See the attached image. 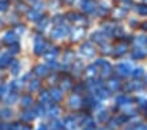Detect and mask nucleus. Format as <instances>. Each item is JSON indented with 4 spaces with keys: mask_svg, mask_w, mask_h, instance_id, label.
<instances>
[{
    "mask_svg": "<svg viewBox=\"0 0 147 130\" xmlns=\"http://www.w3.org/2000/svg\"><path fill=\"white\" fill-rule=\"evenodd\" d=\"M83 9L86 12H93L95 11V4L92 0H83Z\"/></svg>",
    "mask_w": 147,
    "mask_h": 130,
    "instance_id": "11",
    "label": "nucleus"
},
{
    "mask_svg": "<svg viewBox=\"0 0 147 130\" xmlns=\"http://www.w3.org/2000/svg\"><path fill=\"white\" fill-rule=\"evenodd\" d=\"M38 87H40V82L38 80H30V83H29V90L36 91V90H38Z\"/></svg>",
    "mask_w": 147,
    "mask_h": 130,
    "instance_id": "26",
    "label": "nucleus"
},
{
    "mask_svg": "<svg viewBox=\"0 0 147 130\" xmlns=\"http://www.w3.org/2000/svg\"><path fill=\"white\" fill-rule=\"evenodd\" d=\"M139 101H141V105L143 106V108H146V106H147V104H146V100H143V99H139Z\"/></svg>",
    "mask_w": 147,
    "mask_h": 130,
    "instance_id": "40",
    "label": "nucleus"
},
{
    "mask_svg": "<svg viewBox=\"0 0 147 130\" xmlns=\"http://www.w3.org/2000/svg\"><path fill=\"white\" fill-rule=\"evenodd\" d=\"M32 102H33V100H32V97L30 96H24L21 99V104H22V106H29V105H32Z\"/></svg>",
    "mask_w": 147,
    "mask_h": 130,
    "instance_id": "23",
    "label": "nucleus"
},
{
    "mask_svg": "<svg viewBox=\"0 0 147 130\" xmlns=\"http://www.w3.org/2000/svg\"><path fill=\"white\" fill-rule=\"evenodd\" d=\"M68 33H70V28L68 26H66V25H58V26H55L51 30L50 36H51V38H55V40H61L63 37H67Z\"/></svg>",
    "mask_w": 147,
    "mask_h": 130,
    "instance_id": "1",
    "label": "nucleus"
},
{
    "mask_svg": "<svg viewBox=\"0 0 147 130\" xmlns=\"http://www.w3.org/2000/svg\"><path fill=\"white\" fill-rule=\"evenodd\" d=\"M123 1H127V3H129V4L131 3V0H123Z\"/></svg>",
    "mask_w": 147,
    "mask_h": 130,
    "instance_id": "44",
    "label": "nucleus"
},
{
    "mask_svg": "<svg viewBox=\"0 0 147 130\" xmlns=\"http://www.w3.org/2000/svg\"><path fill=\"white\" fill-rule=\"evenodd\" d=\"M74 33L75 34H72V40H80V37H82L83 34H84V29H82V28H78V29H74Z\"/></svg>",
    "mask_w": 147,
    "mask_h": 130,
    "instance_id": "19",
    "label": "nucleus"
},
{
    "mask_svg": "<svg viewBox=\"0 0 147 130\" xmlns=\"http://www.w3.org/2000/svg\"><path fill=\"white\" fill-rule=\"evenodd\" d=\"M146 55V51L144 50H142V49H135L134 51H133V58H137V59H139V58H143V57Z\"/></svg>",
    "mask_w": 147,
    "mask_h": 130,
    "instance_id": "17",
    "label": "nucleus"
},
{
    "mask_svg": "<svg viewBox=\"0 0 147 130\" xmlns=\"http://www.w3.org/2000/svg\"><path fill=\"white\" fill-rule=\"evenodd\" d=\"M110 74H112V66L108 62H104V65H102V76H109Z\"/></svg>",
    "mask_w": 147,
    "mask_h": 130,
    "instance_id": "15",
    "label": "nucleus"
},
{
    "mask_svg": "<svg viewBox=\"0 0 147 130\" xmlns=\"http://www.w3.org/2000/svg\"><path fill=\"white\" fill-rule=\"evenodd\" d=\"M133 74H134L135 77H139V76H142V75H143V70H142V68H135Z\"/></svg>",
    "mask_w": 147,
    "mask_h": 130,
    "instance_id": "37",
    "label": "nucleus"
},
{
    "mask_svg": "<svg viewBox=\"0 0 147 130\" xmlns=\"http://www.w3.org/2000/svg\"><path fill=\"white\" fill-rule=\"evenodd\" d=\"M63 126L67 130H74L75 126H76V124H75V118L74 117H66L63 120Z\"/></svg>",
    "mask_w": 147,
    "mask_h": 130,
    "instance_id": "7",
    "label": "nucleus"
},
{
    "mask_svg": "<svg viewBox=\"0 0 147 130\" xmlns=\"http://www.w3.org/2000/svg\"><path fill=\"white\" fill-rule=\"evenodd\" d=\"M8 88L9 87L7 86V84H3V86L0 87V96H4V95L7 93V91H8Z\"/></svg>",
    "mask_w": 147,
    "mask_h": 130,
    "instance_id": "36",
    "label": "nucleus"
},
{
    "mask_svg": "<svg viewBox=\"0 0 147 130\" xmlns=\"http://www.w3.org/2000/svg\"><path fill=\"white\" fill-rule=\"evenodd\" d=\"M135 130H147V126H143V125H141V126H138Z\"/></svg>",
    "mask_w": 147,
    "mask_h": 130,
    "instance_id": "41",
    "label": "nucleus"
},
{
    "mask_svg": "<svg viewBox=\"0 0 147 130\" xmlns=\"http://www.w3.org/2000/svg\"><path fill=\"white\" fill-rule=\"evenodd\" d=\"M18 50H20L18 43H13V45H11V47H9V53L11 54H17Z\"/></svg>",
    "mask_w": 147,
    "mask_h": 130,
    "instance_id": "30",
    "label": "nucleus"
},
{
    "mask_svg": "<svg viewBox=\"0 0 147 130\" xmlns=\"http://www.w3.org/2000/svg\"><path fill=\"white\" fill-rule=\"evenodd\" d=\"M36 117V112H30V110H26L22 113V118L26 121H32L33 118Z\"/></svg>",
    "mask_w": 147,
    "mask_h": 130,
    "instance_id": "20",
    "label": "nucleus"
},
{
    "mask_svg": "<svg viewBox=\"0 0 147 130\" xmlns=\"http://www.w3.org/2000/svg\"><path fill=\"white\" fill-rule=\"evenodd\" d=\"M8 7H9L8 0H0V12H5L8 9Z\"/></svg>",
    "mask_w": 147,
    "mask_h": 130,
    "instance_id": "24",
    "label": "nucleus"
},
{
    "mask_svg": "<svg viewBox=\"0 0 147 130\" xmlns=\"http://www.w3.org/2000/svg\"><path fill=\"white\" fill-rule=\"evenodd\" d=\"M58 49L57 47H53V49H49V50H46V53L43 54L45 55V59L46 61H49V62H51V61H54L57 57H58Z\"/></svg>",
    "mask_w": 147,
    "mask_h": 130,
    "instance_id": "6",
    "label": "nucleus"
},
{
    "mask_svg": "<svg viewBox=\"0 0 147 130\" xmlns=\"http://www.w3.org/2000/svg\"><path fill=\"white\" fill-rule=\"evenodd\" d=\"M34 74L37 76H46L47 75V67L42 65H38L36 68H34Z\"/></svg>",
    "mask_w": 147,
    "mask_h": 130,
    "instance_id": "10",
    "label": "nucleus"
},
{
    "mask_svg": "<svg viewBox=\"0 0 147 130\" xmlns=\"http://www.w3.org/2000/svg\"><path fill=\"white\" fill-rule=\"evenodd\" d=\"M108 86H109V88L112 91H117L119 88V82L117 79H112L110 82H108Z\"/></svg>",
    "mask_w": 147,
    "mask_h": 130,
    "instance_id": "18",
    "label": "nucleus"
},
{
    "mask_svg": "<svg viewBox=\"0 0 147 130\" xmlns=\"http://www.w3.org/2000/svg\"><path fill=\"white\" fill-rule=\"evenodd\" d=\"M46 49H47L46 41L42 37H36V40H34V51H36V54H38V55L45 54Z\"/></svg>",
    "mask_w": 147,
    "mask_h": 130,
    "instance_id": "2",
    "label": "nucleus"
},
{
    "mask_svg": "<svg viewBox=\"0 0 147 130\" xmlns=\"http://www.w3.org/2000/svg\"><path fill=\"white\" fill-rule=\"evenodd\" d=\"M62 96H63V93H62V91L58 90V88H53V90L50 91V99H53L54 101H61Z\"/></svg>",
    "mask_w": 147,
    "mask_h": 130,
    "instance_id": "8",
    "label": "nucleus"
},
{
    "mask_svg": "<svg viewBox=\"0 0 147 130\" xmlns=\"http://www.w3.org/2000/svg\"><path fill=\"white\" fill-rule=\"evenodd\" d=\"M34 112H36V116H43L45 115V108L42 106V104H40V105L36 108V110Z\"/></svg>",
    "mask_w": 147,
    "mask_h": 130,
    "instance_id": "31",
    "label": "nucleus"
},
{
    "mask_svg": "<svg viewBox=\"0 0 147 130\" xmlns=\"http://www.w3.org/2000/svg\"><path fill=\"white\" fill-rule=\"evenodd\" d=\"M11 71H12L13 75H17L18 71H20V62L18 61H12V63H11Z\"/></svg>",
    "mask_w": 147,
    "mask_h": 130,
    "instance_id": "14",
    "label": "nucleus"
},
{
    "mask_svg": "<svg viewBox=\"0 0 147 130\" xmlns=\"http://www.w3.org/2000/svg\"><path fill=\"white\" fill-rule=\"evenodd\" d=\"M96 95H97V97H98V99L104 100V99H107V97L109 96V92H108L107 90H102V88H98V90L96 91Z\"/></svg>",
    "mask_w": 147,
    "mask_h": 130,
    "instance_id": "16",
    "label": "nucleus"
},
{
    "mask_svg": "<svg viewBox=\"0 0 147 130\" xmlns=\"http://www.w3.org/2000/svg\"><path fill=\"white\" fill-rule=\"evenodd\" d=\"M59 113H61V109H59L58 106L54 105L51 109H50V116H51V117H58Z\"/></svg>",
    "mask_w": 147,
    "mask_h": 130,
    "instance_id": "27",
    "label": "nucleus"
},
{
    "mask_svg": "<svg viewBox=\"0 0 147 130\" xmlns=\"http://www.w3.org/2000/svg\"><path fill=\"white\" fill-rule=\"evenodd\" d=\"M37 130H47V127L45 126V125H40V126H38V129Z\"/></svg>",
    "mask_w": 147,
    "mask_h": 130,
    "instance_id": "42",
    "label": "nucleus"
},
{
    "mask_svg": "<svg viewBox=\"0 0 147 130\" xmlns=\"http://www.w3.org/2000/svg\"><path fill=\"white\" fill-rule=\"evenodd\" d=\"M16 100H17V93H16V92H11L8 95V97H7L5 101H7V104H13Z\"/></svg>",
    "mask_w": 147,
    "mask_h": 130,
    "instance_id": "22",
    "label": "nucleus"
},
{
    "mask_svg": "<svg viewBox=\"0 0 147 130\" xmlns=\"http://www.w3.org/2000/svg\"><path fill=\"white\" fill-rule=\"evenodd\" d=\"M87 72H88V75H96V72H97V66L91 65L88 68H87Z\"/></svg>",
    "mask_w": 147,
    "mask_h": 130,
    "instance_id": "29",
    "label": "nucleus"
},
{
    "mask_svg": "<svg viewBox=\"0 0 147 130\" xmlns=\"http://www.w3.org/2000/svg\"><path fill=\"white\" fill-rule=\"evenodd\" d=\"M40 97H41V100H42V102H47L50 100V93L46 92V91H42V92L40 93Z\"/></svg>",
    "mask_w": 147,
    "mask_h": 130,
    "instance_id": "25",
    "label": "nucleus"
},
{
    "mask_svg": "<svg viewBox=\"0 0 147 130\" xmlns=\"http://www.w3.org/2000/svg\"><path fill=\"white\" fill-rule=\"evenodd\" d=\"M92 37H93V40H95V41H97V42H102V41H104V36H102L100 32L95 33L93 36H92Z\"/></svg>",
    "mask_w": 147,
    "mask_h": 130,
    "instance_id": "32",
    "label": "nucleus"
},
{
    "mask_svg": "<svg viewBox=\"0 0 147 130\" xmlns=\"http://www.w3.org/2000/svg\"><path fill=\"white\" fill-rule=\"evenodd\" d=\"M101 130H104V129H101Z\"/></svg>",
    "mask_w": 147,
    "mask_h": 130,
    "instance_id": "47",
    "label": "nucleus"
},
{
    "mask_svg": "<svg viewBox=\"0 0 147 130\" xmlns=\"http://www.w3.org/2000/svg\"><path fill=\"white\" fill-rule=\"evenodd\" d=\"M84 130H96V127H95V124L93 122H91V124H87V125H84V127H83Z\"/></svg>",
    "mask_w": 147,
    "mask_h": 130,
    "instance_id": "38",
    "label": "nucleus"
},
{
    "mask_svg": "<svg viewBox=\"0 0 147 130\" xmlns=\"http://www.w3.org/2000/svg\"><path fill=\"white\" fill-rule=\"evenodd\" d=\"M22 130H30L29 127H22Z\"/></svg>",
    "mask_w": 147,
    "mask_h": 130,
    "instance_id": "46",
    "label": "nucleus"
},
{
    "mask_svg": "<svg viewBox=\"0 0 147 130\" xmlns=\"http://www.w3.org/2000/svg\"><path fill=\"white\" fill-rule=\"evenodd\" d=\"M80 54L84 57H92L95 54V49L92 47L91 43H84L82 46V49H80Z\"/></svg>",
    "mask_w": 147,
    "mask_h": 130,
    "instance_id": "5",
    "label": "nucleus"
},
{
    "mask_svg": "<svg viewBox=\"0 0 147 130\" xmlns=\"http://www.w3.org/2000/svg\"><path fill=\"white\" fill-rule=\"evenodd\" d=\"M1 116L5 117V118H9L11 116H12V112L9 110V109H3V110H1Z\"/></svg>",
    "mask_w": 147,
    "mask_h": 130,
    "instance_id": "35",
    "label": "nucleus"
},
{
    "mask_svg": "<svg viewBox=\"0 0 147 130\" xmlns=\"http://www.w3.org/2000/svg\"><path fill=\"white\" fill-rule=\"evenodd\" d=\"M126 50V45H119V46L116 47V54L119 55V54H123Z\"/></svg>",
    "mask_w": 147,
    "mask_h": 130,
    "instance_id": "33",
    "label": "nucleus"
},
{
    "mask_svg": "<svg viewBox=\"0 0 147 130\" xmlns=\"http://www.w3.org/2000/svg\"><path fill=\"white\" fill-rule=\"evenodd\" d=\"M4 42L8 43V45H13V43H17V34L15 32H7L3 37Z\"/></svg>",
    "mask_w": 147,
    "mask_h": 130,
    "instance_id": "4",
    "label": "nucleus"
},
{
    "mask_svg": "<svg viewBox=\"0 0 147 130\" xmlns=\"http://www.w3.org/2000/svg\"><path fill=\"white\" fill-rule=\"evenodd\" d=\"M13 59L11 58L9 54H3V55L0 57V67H5V66H9L12 63Z\"/></svg>",
    "mask_w": 147,
    "mask_h": 130,
    "instance_id": "9",
    "label": "nucleus"
},
{
    "mask_svg": "<svg viewBox=\"0 0 147 130\" xmlns=\"http://www.w3.org/2000/svg\"><path fill=\"white\" fill-rule=\"evenodd\" d=\"M28 17H29V20H32V21H37V20L41 19V13L33 8L32 11H29V12H28Z\"/></svg>",
    "mask_w": 147,
    "mask_h": 130,
    "instance_id": "13",
    "label": "nucleus"
},
{
    "mask_svg": "<svg viewBox=\"0 0 147 130\" xmlns=\"http://www.w3.org/2000/svg\"><path fill=\"white\" fill-rule=\"evenodd\" d=\"M137 11L141 13V15H147V5H138Z\"/></svg>",
    "mask_w": 147,
    "mask_h": 130,
    "instance_id": "34",
    "label": "nucleus"
},
{
    "mask_svg": "<svg viewBox=\"0 0 147 130\" xmlns=\"http://www.w3.org/2000/svg\"><path fill=\"white\" fill-rule=\"evenodd\" d=\"M117 72H118L119 75H123V76H126V75H130L133 71L131 66L129 65V63H119L118 66L116 67Z\"/></svg>",
    "mask_w": 147,
    "mask_h": 130,
    "instance_id": "3",
    "label": "nucleus"
},
{
    "mask_svg": "<svg viewBox=\"0 0 147 130\" xmlns=\"http://www.w3.org/2000/svg\"><path fill=\"white\" fill-rule=\"evenodd\" d=\"M18 9L25 11V5H24V4H20V5H18Z\"/></svg>",
    "mask_w": 147,
    "mask_h": 130,
    "instance_id": "43",
    "label": "nucleus"
},
{
    "mask_svg": "<svg viewBox=\"0 0 147 130\" xmlns=\"http://www.w3.org/2000/svg\"><path fill=\"white\" fill-rule=\"evenodd\" d=\"M61 127H62V124H59L58 121H55V122L51 124V129H54V130H59Z\"/></svg>",
    "mask_w": 147,
    "mask_h": 130,
    "instance_id": "39",
    "label": "nucleus"
},
{
    "mask_svg": "<svg viewBox=\"0 0 147 130\" xmlns=\"http://www.w3.org/2000/svg\"><path fill=\"white\" fill-rule=\"evenodd\" d=\"M97 118H98V121H100V122H104V121L108 118V112L107 110L100 112V113H98V116H97Z\"/></svg>",
    "mask_w": 147,
    "mask_h": 130,
    "instance_id": "28",
    "label": "nucleus"
},
{
    "mask_svg": "<svg viewBox=\"0 0 147 130\" xmlns=\"http://www.w3.org/2000/svg\"><path fill=\"white\" fill-rule=\"evenodd\" d=\"M29 1H32V3H36V1H38V0H29Z\"/></svg>",
    "mask_w": 147,
    "mask_h": 130,
    "instance_id": "45",
    "label": "nucleus"
},
{
    "mask_svg": "<svg viewBox=\"0 0 147 130\" xmlns=\"http://www.w3.org/2000/svg\"><path fill=\"white\" fill-rule=\"evenodd\" d=\"M130 101H131V100H130V97H126V96H118L117 97V102H118L119 105H125V104H130Z\"/></svg>",
    "mask_w": 147,
    "mask_h": 130,
    "instance_id": "21",
    "label": "nucleus"
},
{
    "mask_svg": "<svg viewBox=\"0 0 147 130\" xmlns=\"http://www.w3.org/2000/svg\"><path fill=\"white\" fill-rule=\"evenodd\" d=\"M70 105L72 108H79L82 105V99H80L78 95H74V96L70 97Z\"/></svg>",
    "mask_w": 147,
    "mask_h": 130,
    "instance_id": "12",
    "label": "nucleus"
}]
</instances>
